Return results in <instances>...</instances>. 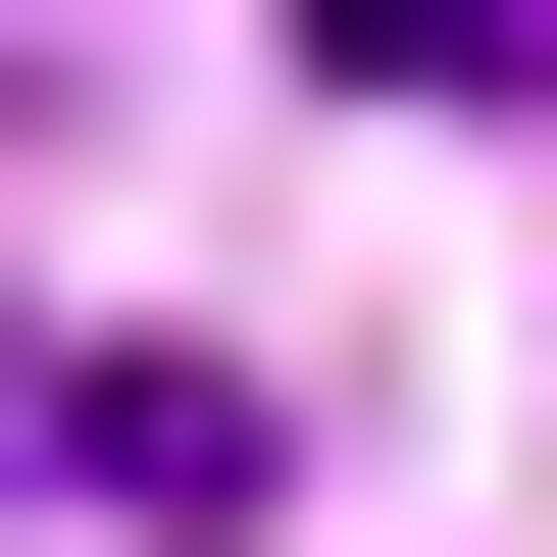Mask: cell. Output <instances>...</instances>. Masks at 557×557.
Listing matches in <instances>:
<instances>
[{
    "mask_svg": "<svg viewBox=\"0 0 557 557\" xmlns=\"http://www.w3.org/2000/svg\"><path fill=\"white\" fill-rule=\"evenodd\" d=\"M305 51H355V102H557V0H305Z\"/></svg>",
    "mask_w": 557,
    "mask_h": 557,
    "instance_id": "obj_1",
    "label": "cell"
}]
</instances>
